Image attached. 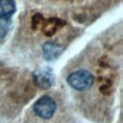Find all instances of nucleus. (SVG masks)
Here are the masks:
<instances>
[{
    "label": "nucleus",
    "instance_id": "nucleus-4",
    "mask_svg": "<svg viewBox=\"0 0 123 123\" xmlns=\"http://www.w3.org/2000/svg\"><path fill=\"white\" fill-rule=\"evenodd\" d=\"M64 51V47L54 41H46L42 45V55L45 61L53 62L59 59Z\"/></svg>",
    "mask_w": 123,
    "mask_h": 123
},
{
    "label": "nucleus",
    "instance_id": "nucleus-2",
    "mask_svg": "<svg viewBox=\"0 0 123 123\" xmlns=\"http://www.w3.org/2000/svg\"><path fill=\"white\" fill-rule=\"evenodd\" d=\"M56 109L57 104L55 100L48 95L41 96L33 105L34 112L42 119H50L54 115Z\"/></svg>",
    "mask_w": 123,
    "mask_h": 123
},
{
    "label": "nucleus",
    "instance_id": "nucleus-6",
    "mask_svg": "<svg viewBox=\"0 0 123 123\" xmlns=\"http://www.w3.org/2000/svg\"><path fill=\"white\" fill-rule=\"evenodd\" d=\"M16 12V4L12 0H0V19H11Z\"/></svg>",
    "mask_w": 123,
    "mask_h": 123
},
{
    "label": "nucleus",
    "instance_id": "nucleus-7",
    "mask_svg": "<svg viewBox=\"0 0 123 123\" xmlns=\"http://www.w3.org/2000/svg\"><path fill=\"white\" fill-rule=\"evenodd\" d=\"M12 28L11 19H0V39L4 38Z\"/></svg>",
    "mask_w": 123,
    "mask_h": 123
},
{
    "label": "nucleus",
    "instance_id": "nucleus-8",
    "mask_svg": "<svg viewBox=\"0 0 123 123\" xmlns=\"http://www.w3.org/2000/svg\"><path fill=\"white\" fill-rule=\"evenodd\" d=\"M43 21H44V17L42 16V14L41 13H36L32 18V27H33V29L37 30L39 26L42 25Z\"/></svg>",
    "mask_w": 123,
    "mask_h": 123
},
{
    "label": "nucleus",
    "instance_id": "nucleus-1",
    "mask_svg": "<svg viewBox=\"0 0 123 123\" xmlns=\"http://www.w3.org/2000/svg\"><path fill=\"white\" fill-rule=\"evenodd\" d=\"M66 83L75 90L84 91L89 89L93 83V75L86 69H80L70 73L66 78Z\"/></svg>",
    "mask_w": 123,
    "mask_h": 123
},
{
    "label": "nucleus",
    "instance_id": "nucleus-5",
    "mask_svg": "<svg viewBox=\"0 0 123 123\" xmlns=\"http://www.w3.org/2000/svg\"><path fill=\"white\" fill-rule=\"evenodd\" d=\"M64 25H65V21H63L60 18H57V17H51L49 19H44V21L41 25L42 33L47 37H51L60 28L63 27Z\"/></svg>",
    "mask_w": 123,
    "mask_h": 123
},
{
    "label": "nucleus",
    "instance_id": "nucleus-3",
    "mask_svg": "<svg viewBox=\"0 0 123 123\" xmlns=\"http://www.w3.org/2000/svg\"><path fill=\"white\" fill-rule=\"evenodd\" d=\"M34 83L40 89H48L55 83V74L50 66H39L32 74Z\"/></svg>",
    "mask_w": 123,
    "mask_h": 123
}]
</instances>
